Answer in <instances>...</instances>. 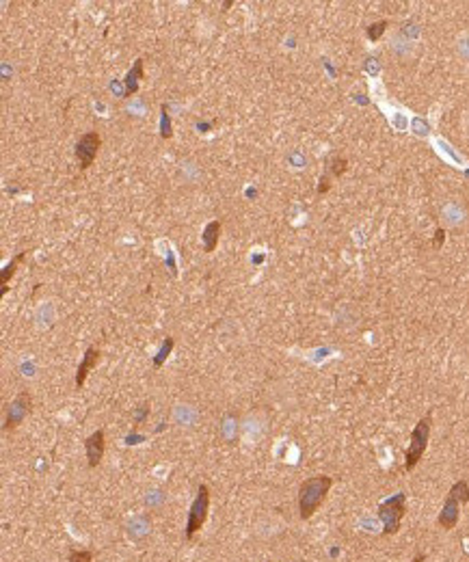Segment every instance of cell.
<instances>
[{"label":"cell","instance_id":"20","mask_svg":"<svg viewBox=\"0 0 469 562\" xmlns=\"http://www.w3.org/2000/svg\"><path fill=\"white\" fill-rule=\"evenodd\" d=\"M411 562H426V554H417Z\"/></svg>","mask_w":469,"mask_h":562},{"label":"cell","instance_id":"14","mask_svg":"<svg viewBox=\"0 0 469 562\" xmlns=\"http://www.w3.org/2000/svg\"><path fill=\"white\" fill-rule=\"evenodd\" d=\"M67 562H94V552L70 547V552H67Z\"/></svg>","mask_w":469,"mask_h":562},{"label":"cell","instance_id":"10","mask_svg":"<svg viewBox=\"0 0 469 562\" xmlns=\"http://www.w3.org/2000/svg\"><path fill=\"white\" fill-rule=\"evenodd\" d=\"M143 63L145 59H137L134 61V65L130 67V72L126 74V80H124V98H130L139 91V82L145 78V72H143Z\"/></svg>","mask_w":469,"mask_h":562},{"label":"cell","instance_id":"3","mask_svg":"<svg viewBox=\"0 0 469 562\" xmlns=\"http://www.w3.org/2000/svg\"><path fill=\"white\" fill-rule=\"evenodd\" d=\"M431 424H433L431 413H426L415 424V429L411 433L409 448H407V454H405V471H413L417 467V463L422 461L424 452H426L429 439H431Z\"/></svg>","mask_w":469,"mask_h":562},{"label":"cell","instance_id":"2","mask_svg":"<svg viewBox=\"0 0 469 562\" xmlns=\"http://www.w3.org/2000/svg\"><path fill=\"white\" fill-rule=\"evenodd\" d=\"M467 502H469V485L465 480L454 482L450 493H448V498H445V502L441 506L439 517H437L439 528L454 530L459 524V517H461V504H467Z\"/></svg>","mask_w":469,"mask_h":562},{"label":"cell","instance_id":"4","mask_svg":"<svg viewBox=\"0 0 469 562\" xmlns=\"http://www.w3.org/2000/svg\"><path fill=\"white\" fill-rule=\"evenodd\" d=\"M407 515V496L405 493H396L387 498L385 502L378 504V517L383 522V536H394L400 530L402 517Z\"/></svg>","mask_w":469,"mask_h":562},{"label":"cell","instance_id":"12","mask_svg":"<svg viewBox=\"0 0 469 562\" xmlns=\"http://www.w3.org/2000/svg\"><path fill=\"white\" fill-rule=\"evenodd\" d=\"M24 258H27V251H20L17 256H13V260L3 268V275H0V281H3V295H7V290H9V279L15 275V271H17V266L24 262Z\"/></svg>","mask_w":469,"mask_h":562},{"label":"cell","instance_id":"15","mask_svg":"<svg viewBox=\"0 0 469 562\" xmlns=\"http://www.w3.org/2000/svg\"><path fill=\"white\" fill-rule=\"evenodd\" d=\"M161 137L163 139H171L173 137V130H171V119H169V108H167V104H163L161 106Z\"/></svg>","mask_w":469,"mask_h":562},{"label":"cell","instance_id":"5","mask_svg":"<svg viewBox=\"0 0 469 562\" xmlns=\"http://www.w3.org/2000/svg\"><path fill=\"white\" fill-rule=\"evenodd\" d=\"M208 512H210V489L208 485H199L197 489V498L193 500L191 504V510H188V519H186V528H184V536L186 541H193L195 534L204 528L206 519H208Z\"/></svg>","mask_w":469,"mask_h":562},{"label":"cell","instance_id":"16","mask_svg":"<svg viewBox=\"0 0 469 562\" xmlns=\"http://www.w3.org/2000/svg\"><path fill=\"white\" fill-rule=\"evenodd\" d=\"M385 29H387V22L385 20H381V22H376V24L368 27V39L370 41H376L378 37L385 33Z\"/></svg>","mask_w":469,"mask_h":562},{"label":"cell","instance_id":"7","mask_svg":"<svg viewBox=\"0 0 469 562\" xmlns=\"http://www.w3.org/2000/svg\"><path fill=\"white\" fill-rule=\"evenodd\" d=\"M102 145V137L98 132H84L82 137L78 139L76 143V158L80 163V171H87L89 167L94 165L96 156H98V149Z\"/></svg>","mask_w":469,"mask_h":562},{"label":"cell","instance_id":"18","mask_svg":"<svg viewBox=\"0 0 469 562\" xmlns=\"http://www.w3.org/2000/svg\"><path fill=\"white\" fill-rule=\"evenodd\" d=\"M331 188V182H329V175H325L322 179H320V184H318V193L322 195V193H327Z\"/></svg>","mask_w":469,"mask_h":562},{"label":"cell","instance_id":"13","mask_svg":"<svg viewBox=\"0 0 469 562\" xmlns=\"http://www.w3.org/2000/svg\"><path fill=\"white\" fill-rule=\"evenodd\" d=\"M173 346H175V340H173V337L169 335V337H167V340L163 342V346H161L158 355H156V357H154V370H161V368L165 366V362H167V357L171 355Z\"/></svg>","mask_w":469,"mask_h":562},{"label":"cell","instance_id":"6","mask_svg":"<svg viewBox=\"0 0 469 562\" xmlns=\"http://www.w3.org/2000/svg\"><path fill=\"white\" fill-rule=\"evenodd\" d=\"M33 409V398L29 392H20L9 404H7V415H5V424H3V431L9 433V431H15L17 426L27 420V415L31 413Z\"/></svg>","mask_w":469,"mask_h":562},{"label":"cell","instance_id":"17","mask_svg":"<svg viewBox=\"0 0 469 562\" xmlns=\"http://www.w3.org/2000/svg\"><path fill=\"white\" fill-rule=\"evenodd\" d=\"M346 171V158H333V163H331V173L335 175V177H340L342 173Z\"/></svg>","mask_w":469,"mask_h":562},{"label":"cell","instance_id":"19","mask_svg":"<svg viewBox=\"0 0 469 562\" xmlns=\"http://www.w3.org/2000/svg\"><path fill=\"white\" fill-rule=\"evenodd\" d=\"M443 238H445V232H443V230L439 228V230H437V236H435V242H433V246H435V249H439V246H441V242H443Z\"/></svg>","mask_w":469,"mask_h":562},{"label":"cell","instance_id":"11","mask_svg":"<svg viewBox=\"0 0 469 562\" xmlns=\"http://www.w3.org/2000/svg\"><path fill=\"white\" fill-rule=\"evenodd\" d=\"M221 230H223L221 221H210L206 228H204V234H201V242H204V251L206 253H212L216 249L218 238H221Z\"/></svg>","mask_w":469,"mask_h":562},{"label":"cell","instance_id":"9","mask_svg":"<svg viewBox=\"0 0 469 562\" xmlns=\"http://www.w3.org/2000/svg\"><path fill=\"white\" fill-rule=\"evenodd\" d=\"M100 357H102V353H100V348H96V346H89V348L84 350L82 362H80L78 372H76V390H82V385H84V380H87L89 372H91V370L100 364Z\"/></svg>","mask_w":469,"mask_h":562},{"label":"cell","instance_id":"1","mask_svg":"<svg viewBox=\"0 0 469 562\" xmlns=\"http://www.w3.org/2000/svg\"><path fill=\"white\" fill-rule=\"evenodd\" d=\"M331 487H333L331 476H311V478L301 482V487H299V515H301L303 522L311 519V517L316 515V510L327 500Z\"/></svg>","mask_w":469,"mask_h":562},{"label":"cell","instance_id":"8","mask_svg":"<svg viewBox=\"0 0 469 562\" xmlns=\"http://www.w3.org/2000/svg\"><path fill=\"white\" fill-rule=\"evenodd\" d=\"M84 450H87V463L91 469H96L102 459H104V450H106V435L104 431H96L94 435H89L84 439Z\"/></svg>","mask_w":469,"mask_h":562}]
</instances>
